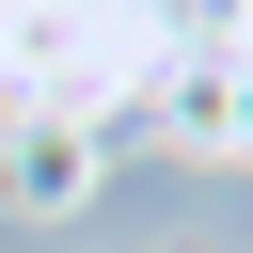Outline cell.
Wrapping results in <instances>:
<instances>
[{"instance_id":"7a4b0ae2","label":"cell","mask_w":253,"mask_h":253,"mask_svg":"<svg viewBox=\"0 0 253 253\" xmlns=\"http://www.w3.org/2000/svg\"><path fill=\"white\" fill-rule=\"evenodd\" d=\"M0 190H16V206H79V190H95V126H32V111H0Z\"/></svg>"},{"instance_id":"6da1fadb","label":"cell","mask_w":253,"mask_h":253,"mask_svg":"<svg viewBox=\"0 0 253 253\" xmlns=\"http://www.w3.org/2000/svg\"><path fill=\"white\" fill-rule=\"evenodd\" d=\"M190 158H253V16H174V63L142 95Z\"/></svg>"}]
</instances>
